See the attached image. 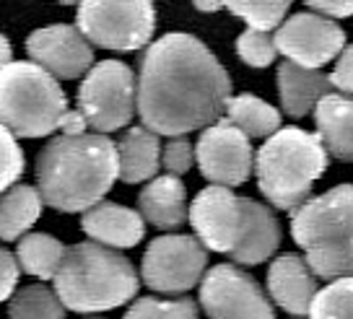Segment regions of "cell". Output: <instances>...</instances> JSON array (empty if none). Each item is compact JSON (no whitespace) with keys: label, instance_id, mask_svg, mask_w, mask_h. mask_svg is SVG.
Wrapping results in <instances>:
<instances>
[{"label":"cell","instance_id":"1","mask_svg":"<svg viewBox=\"0 0 353 319\" xmlns=\"http://www.w3.org/2000/svg\"><path fill=\"white\" fill-rule=\"evenodd\" d=\"M232 101V78L198 37L164 34L148 44L138 73V114L156 135L208 130Z\"/></svg>","mask_w":353,"mask_h":319},{"label":"cell","instance_id":"2","mask_svg":"<svg viewBox=\"0 0 353 319\" xmlns=\"http://www.w3.org/2000/svg\"><path fill=\"white\" fill-rule=\"evenodd\" d=\"M44 203L60 213L97 208L120 179L117 143L107 135H57L44 145L34 164Z\"/></svg>","mask_w":353,"mask_h":319},{"label":"cell","instance_id":"3","mask_svg":"<svg viewBox=\"0 0 353 319\" xmlns=\"http://www.w3.org/2000/svg\"><path fill=\"white\" fill-rule=\"evenodd\" d=\"M55 291L70 311H110L138 294V273L125 254L97 242H78L68 247Z\"/></svg>","mask_w":353,"mask_h":319},{"label":"cell","instance_id":"4","mask_svg":"<svg viewBox=\"0 0 353 319\" xmlns=\"http://www.w3.org/2000/svg\"><path fill=\"white\" fill-rule=\"evenodd\" d=\"M327 148L317 132L281 127L254 156L257 187L278 210L296 213L312 195V185L327 169Z\"/></svg>","mask_w":353,"mask_h":319},{"label":"cell","instance_id":"5","mask_svg":"<svg viewBox=\"0 0 353 319\" xmlns=\"http://www.w3.org/2000/svg\"><path fill=\"white\" fill-rule=\"evenodd\" d=\"M291 234L317 278H353V185L309 198L291 216Z\"/></svg>","mask_w":353,"mask_h":319},{"label":"cell","instance_id":"6","mask_svg":"<svg viewBox=\"0 0 353 319\" xmlns=\"http://www.w3.org/2000/svg\"><path fill=\"white\" fill-rule=\"evenodd\" d=\"M68 96L55 76L37 63H11L0 70V117L19 138H42L60 130Z\"/></svg>","mask_w":353,"mask_h":319},{"label":"cell","instance_id":"7","mask_svg":"<svg viewBox=\"0 0 353 319\" xmlns=\"http://www.w3.org/2000/svg\"><path fill=\"white\" fill-rule=\"evenodd\" d=\"M78 110L88 127L107 135L122 130L138 110V81L120 60H101L78 86Z\"/></svg>","mask_w":353,"mask_h":319},{"label":"cell","instance_id":"8","mask_svg":"<svg viewBox=\"0 0 353 319\" xmlns=\"http://www.w3.org/2000/svg\"><path fill=\"white\" fill-rule=\"evenodd\" d=\"M257 200L239 198L229 187L210 185L190 205V223L203 247L210 252L236 257L252 229Z\"/></svg>","mask_w":353,"mask_h":319},{"label":"cell","instance_id":"9","mask_svg":"<svg viewBox=\"0 0 353 319\" xmlns=\"http://www.w3.org/2000/svg\"><path fill=\"white\" fill-rule=\"evenodd\" d=\"M76 26L97 47L132 52L151 42L156 11L151 3H81Z\"/></svg>","mask_w":353,"mask_h":319},{"label":"cell","instance_id":"10","mask_svg":"<svg viewBox=\"0 0 353 319\" xmlns=\"http://www.w3.org/2000/svg\"><path fill=\"white\" fill-rule=\"evenodd\" d=\"M208 252L198 236L166 234L148 244L141 265L143 283L156 294H188L203 283Z\"/></svg>","mask_w":353,"mask_h":319},{"label":"cell","instance_id":"11","mask_svg":"<svg viewBox=\"0 0 353 319\" xmlns=\"http://www.w3.org/2000/svg\"><path fill=\"white\" fill-rule=\"evenodd\" d=\"M200 307L208 319H276L268 294L236 265H213L205 273Z\"/></svg>","mask_w":353,"mask_h":319},{"label":"cell","instance_id":"12","mask_svg":"<svg viewBox=\"0 0 353 319\" xmlns=\"http://www.w3.org/2000/svg\"><path fill=\"white\" fill-rule=\"evenodd\" d=\"M200 174L219 187L244 185L254 169V154L250 138L232 120H219L200 132L195 145Z\"/></svg>","mask_w":353,"mask_h":319},{"label":"cell","instance_id":"13","mask_svg":"<svg viewBox=\"0 0 353 319\" xmlns=\"http://www.w3.org/2000/svg\"><path fill=\"white\" fill-rule=\"evenodd\" d=\"M276 47L286 55L288 63L320 70L332 57H341L348 44L345 32L335 21L314 11H301L286 19L276 32Z\"/></svg>","mask_w":353,"mask_h":319},{"label":"cell","instance_id":"14","mask_svg":"<svg viewBox=\"0 0 353 319\" xmlns=\"http://www.w3.org/2000/svg\"><path fill=\"white\" fill-rule=\"evenodd\" d=\"M26 52L50 76L73 81L94 68V50L83 32L70 23H52L29 34Z\"/></svg>","mask_w":353,"mask_h":319},{"label":"cell","instance_id":"15","mask_svg":"<svg viewBox=\"0 0 353 319\" xmlns=\"http://www.w3.org/2000/svg\"><path fill=\"white\" fill-rule=\"evenodd\" d=\"M268 291L283 311L301 319L312 311L320 286H317V276L307 265V260H301L296 254H283L270 263Z\"/></svg>","mask_w":353,"mask_h":319},{"label":"cell","instance_id":"16","mask_svg":"<svg viewBox=\"0 0 353 319\" xmlns=\"http://www.w3.org/2000/svg\"><path fill=\"white\" fill-rule=\"evenodd\" d=\"M81 229L91 242L104 244L110 249H130L141 244L145 234V218L141 210L125 208L117 203H99L83 213Z\"/></svg>","mask_w":353,"mask_h":319},{"label":"cell","instance_id":"17","mask_svg":"<svg viewBox=\"0 0 353 319\" xmlns=\"http://www.w3.org/2000/svg\"><path fill=\"white\" fill-rule=\"evenodd\" d=\"M278 94L288 117H304L317 110L325 96L332 94V81L322 70H309L296 63H281L278 65Z\"/></svg>","mask_w":353,"mask_h":319},{"label":"cell","instance_id":"18","mask_svg":"<svg viewBox=\"0 0 353 319\" xmlns=\"http://www.w3.org/2000/svg\"><path fill=\"white\" fill-rule=\"evenodd\" d=\"M138 210L156 229H179L190 218L188 192L179 176H156L151 185L138 195Z\"/></svg>","mask_w":353,"mask_h":319},{"label":"cell","instance_id":"19","mask_svg":"<svg viewBox=\"0 0 353 319\" xmlns=\"http://www.w3.org/2000/svg\"><path fill=\"white\" fill-rule=\"evenodd\" d=\"M317 135L327 148V154L338 161L353 164V96L330 94L314 110Z\"/></svg>","mask_w":353,"mask_h":319},{"label":"cell","instance_id":"20","mask_svg":"<svg viewBox=\"0 0 353 319\" xmlns=\"http://www.w3.org/2000/svg\"><path fill=\"white\" fill-rule=\"evenodd\" d=\"M120 154V179L128 185H138L159 174L161 166V143L159 135L148 127H128L117 143Z\"/></svg>","mask_w":353,"mask_h":319},{"label":"cell","instance_id":"21","mask_svg":"<svg viewBox=\"0 0 353 319\" xmlns=\"http://www.w3.org/2000/svg\"><path fill=\"white\" fill-rule=\"evenodd\" d=\"M44 198L42 192L32 185H16V187L3 192V203H0V234L6 242L21 239L26 236L34 223L42 216Z\"/></svg>","mask_w":353,"mask_h":319},{"label":"cell","instance_id":"22","mask_svg":"<svg viewBox=\"0 0 353 319\" xmlns=\"http://www.w3.org/2000/svg\"><path fill=\"white\" fill-rule=\"evenodd\" d=\"M68 247L60 239L50 236V234H26L19 239L16 247V260L21 265L23 273L42 280H55V276L63 267Z\"/></svg>","mask_w":353,"mask_h":319},{"label":"cell","instance_id":"23","mask_svg":"<svg viewBox=\"0 0 353 319\" xmlns=\"http://www.w3.org/2000/svg\"><path fill=\"white\" fill-rule=\"evenodd\" d=\"M229 120L252 141V138H273L281 130V112L268 101L252 94H239L229 101Z\"/></svg>","mask_w":353,"mask_h":319},{"label":"cell","instance_id":"24","mask_svg":"<svg viewBox=\"0 0 353 319\" xmlns=\"http://www.w3.org/2000/svg\"><path fill=\"white\" fill-rule=\"evenodd\" d=\"M65 304L57 291L34 283L16 291L8 301V319H65Z\"/></svg>","mask_w":353,"mask_h":319},{"label":"cell","instance_id":"25","mask_svg":"<svg viewBox=\"0 0 353 319\" xmlns=\"http://www.w3.org/2000/svg\"><path fill=\"white\" fill-rule=\"evenodd\" d=\"M198 304L188 296L179 298H159L143 296L138 298L122 319H198Z\"/></svg>","mask_w":353,"mask_h":319},{"label":"cell","instance_id":"26","mask_svg":"<svg viewBox=\"0 0 353 319\" xmlns=\"http://www.w3.org/2000/svg\"><path fill=\"white\" fill-rule=\"evenodd\" d=\"M309 319H353V278H341L322 288L312 304Z\"/></svg>","mask_w":353,"mask_h":319},{"label":"cell","instance_id":"27","mask_svg":"<svg viewBox=\"0 0 353 319\" xmlns=\"http://www.w3.org/2000/svg\"><path fill=\"white\" fill-rule=\"evenodd\" d=\"M226 8H229V13L250 23V29L270 34L273 29L283 26L291 6L283 0H276V3H226Z\"/></svg>","mask_w":353,"mask_h":319},{"label":"cell","instance_id":"28","mask_svg":"<svg viewBox=\"0 0 353 319\" xmlns=\"http://www.w3.org/2000/svg\"><path fill=\"white\" fill-rule=\"evenodd\" d=\"M236 52L247 65L268 68L278 55L276 37H270L268 32H257V29H244L236 39Z\"/></svg>","mask_w":353,"mask_h":319},{"label":"cell","instance_id":"29","mask_svg":"<svg viewBox=\"0 0 353 319\" xmlns=\"http://www.w3.org/2000/svg\"><path fill=\"white\" fill-rule=\"evenodd\" d=\"M195 161H198V156H195V145L190 143L188 138H172V141L164 145L161 164H164L166 174H172V176L188 174Z\"/></svg>","mask_w":353,"mask_h":319},{"label":"cell","instance_id":"30","mask_svg":"<svg viewBox=\"0 0 353 319\" xmlns=\"http://www.w3.org/2000/svg\"><path fill=\"white\" fill-rule=\"evenodd\" d=\"M23 172V154L16 135L8 127H3V189H11L13 182L21 176Z\"/></svg>","mask_w":353,"mask_h":319},{"label":"cell","instance_id":"31","mask_svg":"<svg viewBox=\"0 0 353 319\" xmlns=\"http://www.w3.org/2000/svg\"><path fill=\"white\" fill-rule=\"evenodd\" d=\"M330 81H332V88H338V94L353 96V44H348L341 52Z\"/></svg>","mask_w":353,"mask_h":319},{"label":"cell","instance_id":"32","mask_svg":"<svg viewBox=\"0 0 353 319\" xmlns=\"http://www.w3.org/2000/svg\"><path fill=\"white\" fill-rule=\"evenodd\" d=\"M0 273H3V301H11V296L16 294V283L21 276V265L16 260V254L11 249H0Z\"/></svg>","mask_w":353,"mask_h":319},{"label":"cell","instance_id":"33","mask_svg":"<svg viewBox=\"0 0 353 319\" xmlns=\"http://www.w3.org/2000/svg\"><path fill=\"white\" fill-rule=\"evenodd\" d=\"M307 6H309V11L320 13V16L330 19V21L353 16V3H348V0H343V3H330V0H309Z\"/></svg>","mask_w":353,"mask_h":319},{"label":"cell","instance_id":"34","mask_svg":"<svg viewBox=\"0 0 353 319\" xmlns=\"http://www.w3.org/2000/svg\"><path fill=\"white\" fill-rule=\"evenodd\" d=\"M86 127H88V122H86V117L81 114V110H70L65 114L63 125H60L63 135H86Z\"/></svg>","mask_w":353,"mask_h":319},{"label":"cell","instance_id":"35","mask_svg":"<svg viewBox=\"0 0 353 319\" xmlns=\"http://www.w3.org/2000/svg\"><path fill=\"white\" fill-rule=\"evenodd\" d=\"M0 50H3V68L11 65V42H8V37H0Z\"/></svg>","mask_w":353,"mask_h":319},{"label":"cell","instance_id":"36","mask_svg":"<svg viewBox=\"0 0 353 319\" xmlns=\"http://www.w3.org/2000/svg\"><path fill=\"white\" fill-rule=\"evenodd\" d=\"M195 8L198 11H221V8H226V3H195Z\"/></svg>","mask_w":353,"mask_h":319},{"label":"cell","instance_id":"37","mask_svg":"<svg viewBox=\"0 0 353 319\" xmlns=\"http://www.w3.org/2000/svg\"><path fill=\"white\" fill-rule=\"evenodd\" d=\"M91 319H99V317H91Z\"/></svg>","mask_w":353,"mask_h":319},{"label":"cell","instance_id":"38","mask_svg":"<svg viewBox=\"0 0 353 319\" xmlns=\"http://www.w3.org/2000/svg\"><path fill=\"white\" fill-rule=\"evenodd\" d=\"M294 319H299V317H294Z\"/></svg>","mask_w":353,"mask_h":319}]
</instances>
